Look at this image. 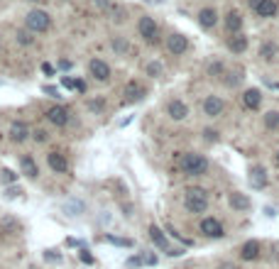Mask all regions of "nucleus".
Here are the masks:
<instances>
[{"label":"nucleus","instance_id":"nucleus-1","mask_svg":"<svg viewBox=\"0 0 279 269\" xmlns=\"http://www.w3.org/2000/svg\"><path fill=\"white\" fill-rule=\"evenodd\" d=\"M206 169H208L206 157H201V154H196V152L184 154V159H181V171H184L186 176H203Z\"/></svg>","mask_w":279,"mask_h":269},{"label":"nucleus","instance_id":"nucleus-2","mask_svg":"<svg viewBox=\"0 0 279 269\" xmlns=\"http://www.w3.org/2000/svg\"><path fill=\"white\" fill-rule=\"evenodd\" d=\"M25 22H27V30L32 35H42V32H47L52 27V17L44 10H30L27 17H25Z\"/></svg>","mask_w":279,"mask_h":269},{"label":"nucleus","instance_id":"nucleus-3","mask_svg":"<svg viewBox=\"0 0 279 269\" xmlns=\"http://www.w3.org/2000/svg\"><path fill=\"white\" fill-rule=\"evenodd\" d=\"M184 208H186L189 213H206V208H208L206 191H201V189H189V191H186V198H184Z\"/></svg>","mask_w":279,"mask_h":269},{"label":"nucleus","instance_id":"nucleus-4","mask_svg":"<svg viewBox=\"0 0 279 269\" xmlns=\"http://www.w3.org/2000/svg\"><path fill=\"white\" fill-rule=\"evenodd\" d=\"M137 32H140V37L145 39V42L155 44V42H157V22H155L150 15H145V17H140V22H137Z\"/></svg>","mask_w":279,"mask_h":269},{"label":"nucleus","instance_id":"nucleus-5","mask_svg":"<svg viewBox=\"0 0 279 269\" xmlns=\"http://www.w3.org/2000/svg\"><path fill=\"white\" fill-rule=\"evenodd\" d=\"M88 74L96 78V81L106 83V81L111 78V66H108L103 59H91V61H88Z\"/></svg>","mask_w":279,"mask_h":269},{"label":"nucleus","instance_id":"nucleus-6","mask_svg":"<svg viewBox=\"0 0 279 269\" xmlns=\"http://www.w3.org/2000/svg\"><path fill=\"white\" fill-rule=\"evenodd\" d=\"M167 49H169V54L179 56V54H184L189 49V39L184 37V35H179V32H174V35L167 37Z\"/></svg>","mask_w":279,"mask_h":269},{"label":"nucleus","instance_id":"nucleus-7","mask_svg":"<svg viewBox=\"0 0 279 269\" xmlns=\"http://www.w3.org/2000/svg\"><path fill=\"white\" fill-rule=\"evenodd\" d=\"M223 108H225V103H223V98H218V96H208V98L203 101V115H208V117H218L223 113Z\"/></svg>","mask_w":279,"mask_h":269},{"label":"nucleus","instance_id":"nucleus-8","mask_svg":"<svg viewBox=\"0 0 279 269\" xmlns=\"http://www.w3.org/2000/svg\"><path fill=\"white\" fill-rule=\"evenodd\" d=\"M47 120H49L52 125H56V127H64V125L69 122V110H66L64 106H52V108L47 110Z\"/></svg>","mask_w":279,"mask_h":269},{"label":"nucleus","instance_id":"nucleus-9","mask_svg":"<svg viewBox=\"0 0 279 269\" xmlns=\"http://www.w3.org/2000/svg\"><path fill=\"white\" fill-rule=\"evenodd\" d=\"M47 161H49V169L56 171V174H66L69 171V159L61 152H49L47 154Z\"/></svg>","mask_w":279,"mask_h":269},{"label":"nucleus","instance_id":"nucleus-10","mask_svg":"<svg viewBox=\"0 0 279 269\" xmlns=\"http://www.w3.org/2000/svg\"><path fill=\"white\" fill-rule=\"evenodd\" d=\"M199 228H201V232H203V235H208V237H223V235H225L223 225H221L216 218H203Z\"/></svg>","mask_w":279,"mask_h":269},{"label":"nucleus","instance_id":"nucleus-11","mask_svg":"<svg viewBox=\"0 0 279 269\" xmlns=\"http://www.w3.org/2000/svg\"><path fill=\"white\" fill-rule=\"evenodd\" d=\"M260 252H262V245H260L257 240H250V242H245V245L240 247V257H242L245 262L257 260V257H260Z\"/></svg>","mask_w":279,"mask_h":269},{"label":"nucleus","instance_id":"nucleus-12","mask_svg":"<svg viewBox=\"0 0 279 269\" xmlns=\"http://www.w3.org/2000/svg\"><path fill=\"white\" fill-rule=\"evenodd\" d=\"M260 103H262V93H260L257 88H247V91L242 93V106H245L247 110H257Z\"/></svg>","mask_w":279,"mask_h":269},{"label":"nucleus","instance_id":"nucleus-13","mask_svg":"<svg viewBox=\"0 0 279 269\" xmlns=\"http://www.w3.org/2000/svg\"><path fill=\"white\" fill-rule=\"evenodd\" d=\"M27 137H30V127H27V122H22V120H20V122H12V125H10V140H12V142H17V145H20V142H25Z\"/></svg>","mask_w":279,"mask_h":269},{"label":"nucleus","instance_id":"nucleus-14","mask_svg":"<svg viewBox=\"0 0 279 269\" xmlns=\"http://www.w3.org/2000/svg\"><path fill=\"white\" fill-rule=\"evenodd\" d=\"M167 113H169L171 120H186V117H189V108H186L184 101H171V103L167 106Z\"/></svg>","mask_w":279,"mask_h":269},{"label":"nucleus","instance_id":"nucleus-15","mask_svg":"<svg viewBox=\"0 0 279 269\" xmlns=\"http://www.w3.org/2000/svg\"><path fill=\"white\" fill-rule=\"evenodd\" d=\"M279 10L277 0H260L257 5H255V12L260 15V17H275Z\"/></svg>","mask_w":279,"mask_h":269},{"label":"nucleus","instance_id":"nucleus-16","mask_svg":"<svg viewBox=\"0 0 279 269\" xmlns=\"http://www.w3.org/2000/svg\"><path fill=\"white\" fill-rule=\"evenodd\" d=\"M20 166H22V174H25L27 179H37V176H40V166H37V161H35L30 154H25V157L20 159Z\"/></svg>","mask_w":279,"mask_h":269},{"label":"nucleus","instance_id":"nucleus-17","mask_svg":"<svg viewBox=\"0 0 279 269\" xmlns=\"http://www.w3.org/2000/svg\"><path fill=\"white\" fill-rule=\"evenodd\" d=\"M122 96H125V101H127V103H132V101H140V98L145 96V88H142L137 81H130V83L125 86Z\"/></svg>","mask_w":279,"mask_h":269},{"label":"nucleus","instance_id":"nucleus-18","mask_svg":"<svg viewBox=\"0 0 279 269\" xmlns=\"http://www.w3.org/2000/svg\"><path fill=\"white\" fill-rule=\"evenodd\" d=\"M250 184H252V189H265L267 186V171L262 166H252L250 169Z\"/></svg>","mask_w":279,"mask_h":269},{"label":"nucleus","instance_id":"nucleus-19","mask_svg":"<svg viewBox=\"0 0 279 269\" xmlns=\"http://www.w3.org/2000/svg\"><path fill=\"white\" fill-rule=\"evenodd\" d=\"M216 22H218V12H216L213 7H206V10H201L199 12V25L201 27L211 30V27H216Z\"/></svg>","mask_w":279,"mask_h":269},{"label":"nucleus","instance_id":"nucleus-20","mask_svg":"<svg viewBox=\"0 0 279 269\" xmlns=\"http://www.w3.org/2000/svg\"><path fill=\"white\" fill-rule=\"evenodd\" d=\"M225 27H228V32H230V35H238L240 30H242V15L235 12V10H233V12H228V15H225Z\"/></svg>","mask_w":279,"mask_h":269},{"label":"nucleus","instance_id":"nucleus-21","mask_svg":"<svg viewBox=\"0 0 279 269\" xmlns=\"http://www.w3.org/2000/svg\"><path fill=\"white\" fill-rule=\"evenodd\" d=\"M228 49L233 52V54H242L245 49H247V37L245 35H233V37H228Z\"/></svg>","mask_w":279,"mask_h":269},{"label":"nucleus","instance_id":"nucleus-22","mask_svg":"<svg viewBox=\"0 0 279 269\" xmlns=\"http://www.w3.org/2000/svg\"><path fill=\"white\" fill-rule=\"evenodd\" d=\"M150 237H152V242H155L160 250H169V240H167V235H164L157 225H150Z\"/></svg>","mask_w":279,"mask_h":269},{"label":"nucleus","instance_id":"nucleus-23","mask_svg":"<svg viewBox=\"0 0 279 269\" xmlns=\"http://www.w3.org/2000/svg\"><path fill=\"white\" fill-rule=\"evenodd\" d=\"M279 54V47L275 44V42H265L262 47H260V56L265 59V61H275Z\"/></svg>","mask_w":279,"mask_h":269},{"label":"nucleus","instance_id":"nucleus-24","mask_svg":"<svg viewBox=\"0 0 279 269\" xmlns=\"http://www.w3.org/2000/svg\"><path fill=\"white\" fill-rule=\"evenodd\" d=\"M228 198H230V206H233L235 211H250V198H247V196H242V193L235 191V193H230Z\"/></svg>","mask_w":279,"mask_h":269},{"label":"nucleus","instance_id":"nucleus-25","mask_svg":"<svg viewBox=\"0 0 279 269\" xmlns=\"http://www.w3.org/2000/svg\"><path fill=\"white\" fill-rule=\"evenodd\" d=\"M15 42L22 44V47H30V44H35V37H32L30 30H20V32H15Z\"/></svg>","mask_w":279,"mask_h":269},{"label":"nucleus","instance_id":"nucleus-26","mask_svg":"<svg viewBox=\"0 0 279 269\" xmlns=\"http://www.w3.org/2000/svg\"><path fill=\"white\" fill-rule=\"evenodd\" d=\"M265 127L267 130H279V110L265 113Z\"/></svg>","mask_w":279,"mask_h":269},{"label":"nucleus","instance_id":"nucleus-27","mask_svg":"<svg viewBox=\"0 0 279 269\" xmlns=\"http://www.w3.org/2000/svg\"><path fill=\"white\" fill-rule=\"evenodd\" d=\"M86 108H88L91 113H101V110L106 108V101H103V98H91V101L86 103Z\"/></svg>","mask_w":279,"mask_h":269},{"label":"nucleus","instance_id":"nucleus-28","mask_svg":"<svg viewBox=\"0 0 279 269\" xmlns=\"http://www.w3.org/2000/svg\"><path fill=\"white\" fill-rule=\"evenodd\" d=\"M0 181L2 184H15L17 181V174L12 169H0Z\"/></svg>","mask_w":279,"mask_h":269},{"label":"nucleus","instance_id":"nucleus-29","mask_svg":"<svg viewBox=\"0 0 279 269\" xmlns=\"http://www.w3.org/2000/svg\"><path fill=\"white\" fill-rule=\"evenodd\" d=\"M221 74H225V64L223 61H213L211 69H208V76H221Z\"/></svg>","mask_w":279,"mask_h":269},{"label":"nucleus","instance_id":"nucleus-30","mask_svg":"<svg viewBox=\"0 0 279 269\" xmlns=\"http://www.w3.org/2000/svg\"><path fill=\"white\" fill-rule=\"evenodd\" d=\"M66 211H69L71 215H79L81 211H83V203H81V201H71V203H66Z\"/></svg>","mask_w":279,"mask_h":269},{"label":"nucleus","instance_id":"nucleus-31","mask_svg":"<svg viewBox=\"0 0 279 269\" xmlns=\"http://www.w3.org/2000/svg\"><path fill=\"white\" fill-rule=\"evenodd\" d=\"M162 74V64H157V61H152V64H147V76L157 78Z\"/></svg>","mask_w":279,"mask_h":269},{"label":"nucleus","instance_id":"nucleus-32","mask_svg":"<svg viewBox=\"0 0 279 269\" xmlns=\"http://www.w3.org/2000/svg\"><path fill=\"white\" fill-rule=\"evenodd\" d=\"M47 137H49L47 130H35V132H32V140H35V142H47Z\"/></svg>","mask_w":279,"mask_h":269},{"label":"nucleus","instance_id":"nucleus-33","mask_svg":"<svg viewBox=\"0 0 279 269\" xmlns=\"http://www.w3.org/2000/svg\"><path fill=\"white\" fill-rule=\"evenodd\" d=\"M113 49L120 52V54H122V52H127V42H122V39H113Z\"/></svg>","mask_w":279,"mask_h":269},{"label":"nucleus","instance_id":"nucleus-34","mask_svg":"<svg viewBox=\"0 0 279 269\" xmlns=\"http://www.w3.org/2000/svg\"><path fill=\"white\" fill-rule=\"evenodd\" d=\"M20 193H22L20 186H7V189H5V196H7V198H15V196H20Z\"/></svg>","mask_w":279,"mask_h":269},{"label":"nucleus","instance_id":"nucleus-35","mask_svg":"<svg viewBox=\"0 0 279 269\" xmlns=\"http://www.w3.org/2000/svg\"><path fill=\"white\" fill-rule=\"evenodd\" d=\"M108 240L115 245H122V247H132V240H120V237H108Z\"/></svg>","mask_w":279,"mask_h":269},{"label":"nucleus","instance_id":"nucleus-36","mask_svg":"<svg viewBox=\"0 0 279 269\" xmlns=\"http://www.w3.org/2000/svg\"><path fill=\"white\" fill-rule=\"evenodd\" d=\"M81 262H86V265H93V257H91L86 250H81Z\"/></svg>","mask_w":279,"mask_h":269},{"label":"nucleus","instance_id":"nucleus-37","mask_svg":"<svg viewBox=\"0 0 279 269\" xmlns=\"http://www.w3.org/2000/svg\"><path fill=\"white\" fill-rule=\"evenodd\" d=\"M142 265H157V257L155 255H145L142 257Z\"/></svg>","mask_w":279,"mask_h":269},{"label":"nucleus","instance_id":"nucleus-38","mask_svg":"<svg viewBox=\"0 0 279 269\" xmlns=\"http://www.w3.org/2000/svg\"><path fill=\"white\" fill-rule=\"evenodd\" d=\"M142 265V257H130L127 260V267H140Z\"/></svg>","mask_w":279,"mask_h":269},{"label":"nucleus","instance_id":"nucleus-39","mask_svg":"<svg viewBox=\"0 0 279 269\" xmlns=\"http://www.w3.org/2000/svg\"><path fill=\"white\" fill-rule=\"evenodd\" d=\"M203 135H206V140H211V142H213V140L218 137V132H216V130H206Z\"/></svg>","mask_w":279,"mask_h":269},{"label":"nucleus","instance_id":"nucleus-40","mask_svg":"<svg viewBox=\"0 0 279 269\" xmlns=\"http://www.w3.org/2000/svg\"><path fill=\"white\" fill-rule=\"evenodd\" d=\"M42 71H44V74H47V76H52V74H54V69H52V66H49V64H42Z\"/></svg>","mask_w":279,"mask_h":269},{"label":"nucleus","instance_id":"nucleus-41","mask_svg":"<svg viewBox=\"0 0 279 269\" xmlns=\"http://www.w3.org/2000/svg\"><path fill=\"white\" fill-rule=\"evenodd\" d=\"M44 93H49V96H59V91H56V88H52V86H44Z\"/></svg>","mask_w":279,"mask_h":269},{"label":"nucleus","instance_id":"nucleus-42","mask_svg":"<svg viewBox=\"0 0 279 269\" xmlns=\"http://www.w3.org/2000/svg\"><path fill=\"white\" fill-rule=\"evenodd\" d=\"M218 269H235V265H230V262H223Z\"/></svg>","mask_w":279,"mask_h":269},{"label":"nucleus","instance_id":"nucleus-43","mask_svg":"<svg viewBox=\"0 0 279 269\" xmlns=\"http://www.w3.org/2000/svg\"><path fill=\"white\" fill-rule=\"evenodd\" d=\"M257 2H260V0H250V5H252V7H255V5H257Z\"/></svg>","mask_w":279,"mask_h":269},{"label":"nucleus","instance_id":"nucleus-44","mask_svg":"<svg viewBox=\"0 0 279 269\" xmlns=\"http://www.w3.org/2000/svg\"><path fill=\"white\" fill-rule=\"evenodd\" d=\"M30 2H40V0H30Z\"/></svg>","mask_w":279,"mask_h":269},{"label":"nucleus","instance_id":"nucleus-45","mask_svg":"<svg viewBox=\"0 0 279 269\" xmlns=\"http://www.w3.org/2000/svg\"><path fill=\"white\" fill-rule=\"evenodd\" d=\"M277 161H279V152H277Z\"/></svg>","mask_w":279,"mask_h":269}]
</instances>
